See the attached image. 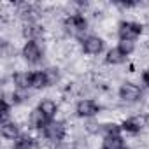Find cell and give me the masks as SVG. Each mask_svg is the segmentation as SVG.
Returning <instances> with one entry per match:
<instances>
[{"label":"cell","instance_id":"6da1fadb","mask_svg":"<svg viewBox=\"0 0 149 149\" xmlns=\"http://www.w3.org/2000/svg\"><path fill=\"white\" fill-rule=\"evenodd\" d=\"M68 128H70V126H68L67 121H63V119H53V121L44 128V132H42L40 135H42V139L46 140V144H49V146L53 147V146H56V144L67 140Z\"/></svg>","mask_w":149,"mask_h":149},{"label":"cell","instance_id":"7a4b0ae2","mask_svg":"<svg viewBox=\"0 0 149 149\" xmlns=\"http://www.w3.org/2000/svg\"><path fill=\"white\" fill-rule=\"evenodd\" d=\"M146 32V25L135 19H121L116 26L118 40H132L137 42L139 37H142Z\"/></svg>","mask_w":149,"mask_h":149},{"label":"cell","instance_id":"3957f363","mask_svg":"<svg viewBox=\"0 0 149 149\" xmlns=\"http://www.w3.org/2000/svg\"><path fill=\"white\" fill-rule=\"evenodd\" d=\"M144 97V88L142 84L135 83V81H123L118 88V98L119 102L126 104V105H135L142 100Z\"/></svg>","mask_w":149,"mask_h":149},{"label":"cell","instance_id":"277c9868","mask_svg":"<svg viewBox=\"0 0 149 149\" xmlns=\"http://www.w3.org/2000/svg\"><path fill=\"white\" fill-rule=\"evenodd\" d=\"M102 104L95 98H79L74 105V114L79 119H84V121H90V119H95L97 116L102 114Z\"/></svg>","mask_w":149,"mask_h":149},{"label":"cell","instance_id":"5b68a950","mask_svg":"<svg viewBox=\"0 0 149 149\" xmlns=\"http://www.w3.org/2000/svg\"><path fill=\"white\" fill-rule=\"evenodd\" d=\"M19 56L28 65H39L46 58V49H44V46L40 42L25 40L23 46H21V49H19Z\"/></svg>","mask_w":149,"mask_h":149},{"label":"cell","instance_id":"8992f818","mask_svg":"<svg viewBox=\"0 0 149 149\" xmlns=\"http://www.w3.org/2000/svg\"><path fill=\"white\" fill-rule=\"evenodd\" d=\"M79 49H81L83 54H86L90 58H95V56L104 53L105 40H104V37H100L97 33H88L86 37H83L79 40Z\"/></svg>","mask_w":149,"mask_h":149},{"label":"cell","instance_id":"52a82bcc","mask_svg":"<svg viewBox=\"0 0 149 149\" xmlns=\"http://www.w3.org/2000/svg\"><path fill=\"white\" fill-rule=\"evenodd\" d=\"M49 123H51V121H49V119H47V118H46V116L37 109V107H35V109H32V111L28 112L26 126H28L32 132H35V133H39V135H40V133L44 132V128H46Z\"/></svg>","mask_w":149,"mask_h":149},{"label":"cell","instance_id":"ba28073f","mask_svg":"<svg viewBox=\"0 0 149 149\" xmlns=\"http://www.w3.org/2000/svg\"><path fill=\"white\" fill-rule=\"evenodd\" d=\"M11 81H13V90H23L30 91L32 90V72L30 70H16L11 74Z\"/></svg>","mask_w":149,"mask_h":149},{"label":"cell","instance_id":"9c48e42d","mask_svg":"<svg viewBox=\"0 0 149 149\" xmlns=\"http://www.w3.org/2000/svg\"><path fill=\"white\" fill-rule=\"evenodd\" d=\"M37 109H39V111H40L49 121L58 119V114H60V104H58L56 100H53V98H49V97L40 98L39 104H37Z\"/></svg>","mask_w":149,"mask_h":149},{"label":"cell","instance_id":"30bf717a","mask_svg":"<svg viewBox=\"0 0 149 149\" xmlns=\"http://www.w3.org/2000/svg\"><path fill=\"white\" fill-rule=\"evenodd\" d=\"M0 132H2L4 140H9V142H14V140H18L23 135L21 123H18L16 119H11V121L2 123V125H0Z\"/></svg>","mask_w":149,"mask_h":149},{"label":"cell","instance_id":"8fae6325","mask_svg":"<svg viewBox=\"0 0 149 149\" xmlns=\"http://www.w3.org/2000/svg\"><path fill=\"white\" fill-rule=\"evenodd\" d=\"M126 61H128V56H126L118 46L107 49V53H105V56H104V63L109 65V67H121V65H125Z\"/></svg>","mask_w":149,"mask_h":149},{"label":"cell","instance_id":"7c38bea8","mask_svg":"<svg viewBox=\"0 0 149 149\" xmlns=\"http://www.w3.org/2000/svg\"><path fill=\"white\" fill-rule=\"evenodd\" d=\"M126 142H125V137H123V132H112V133H105L100 140V149H119L123 147Z\"/></svg>","mask_w":149,"mask_h":149},{"label":"cell","instance_id":"4fadbf2b","mask_svg":"<svg viewBox=\"0 0 149 149\" xmlns=\"http://www.w3.org/2000/svg\"><path fill=\"white\" fill-rule=\"evenodd\" d=\"M11 149H39V144H37V139L32 135V133H23L18 140L13 142Z\"/></svg>","mask_w":149,"mask_h":149},{"label":"cell","instance_id":"5bb4252c","mask_svg":"<svg viewBox=\"0 0 149 149\" xmlns=\"http://www.w3.org/2000/svg\"><path fill=\"white\" fill-rule=\"evenodd\" d=\"M46 88H49V84H47V77H46L44 68L32 70V90L42 91V90H46Z\"/></svg>","mask_w":149,"mask_h":149},{"label":"cell","instance_id":"9a60e30c","mask_svg":"<svg viewBox=\"0 0 149 149\" xmlns=\"http://www.w3.org/2000/svg\"><path fill=\"white\" fill-rule=\"evenodd\" d=\"M44 72H46V77H47V84H49V88H53V86H56V84L60 83L61 74H60V68H58L56 65H49V67H46Z\"/></svg>","mask_w":149,"mask_h":149},{"label":"cell","instance_id":"2e32d148","mask_svg":"<svg viewBox=\"0 0 149 149\" xmlns=\"http://www.w3.org/2000/svg\"><path fill=\"white\" fill-rule=\"evenodd\" d=\"M118 47H119L126 56H132V54L135 53V49H137L135 42H132V40H118Z\"/></svg>","mask_w":149,"mask_h":149},{"label":"cell","instance_id":"e0dca14e","mask_svg":"<svg viewBox=\"0 0 149 149\" xmlns=\"http://www.w3.org/2000/svg\"><path fill=\"white\" fill-rule=\"evenodd\" d=\"M51 149H77V142L76 140H63V142L53 146Z\"/></svg>","mask_w":149,"mask_h":149},{"label":"cell","instance_id":"ac0fdd59","mask_svg":"<svg viewBox=\"0 0 149 149\" xmlns=\"http://www.w3.org/2000/svg\"><path fill=\"white\" fill-rule=\"evenodd\" d=\"M140 81H142V88L149 93V67H146L140 72Z\"/></svg>","mask_w":149,"mask_h":149},{"label":"cell","instance_id":"d6986e66","mask_svg":"<svg viewBox=\"0 0 149 149\" xmlns=\"http://www.w3.org/2000/svg\"><path fill=\"white\" fill-rule=\"evenodd\" d=\"M119 149H132V147H130L128 144H125V146H123V147H119Z\"/></svg>","mask_w":149,"mask_h":149}]
</instances>
